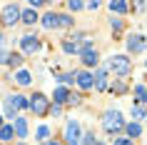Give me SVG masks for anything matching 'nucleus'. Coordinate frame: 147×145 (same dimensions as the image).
Returning <instances> with one entry per match:
<instances>
[{"instance_id": "nucleus-1", "label": "nucleus", "mask_w": 147, "mask_h": 145, "mask_svg": "<svg viewBox=\"0 0 147 145\" xmlns=\"http://www.w3.org/2000/svg\"><path fill=\"white\" fill-rule=\"evenodd\" d=\"M102 128L107 130L110 135H115V133L125 130V120H122V115L117 113V110H110V113H105V118H102Z\"/></svg>"}, {"instance_id": "nucleus-2", "label": "nucleus", "mask_w": 147, "mask_h": 145, "mask_svg": "<svg viewBox=\"0 0 147 145\" xmlns=\"http://www.w3.org/2000/svg\"><path fill=\"white\" fill-rule=\"evenodd\" d=\"M110 70H112L115 75L125 78L132 70V63H130V58H125V55H112V58H110Z\"/></svg>"}, {"instance_id": "nucleus-3", "label": "nucleus", "mask_w": 147, "mask_h": 145, "mask_svg": "<svg viewBox=\"0 0 147 145\" xmlns=\"http://www.w3.org/2000/svg\"><path fill=\"white\" fill-rule=\"evenodd\" d=\"M30 110L35 115H47V98L45 95H40V93H35L30 100Z\"/></svg>"}, {"instance_id": "nucleus-4", "label": "nucleus", "mask_w": 147, "mask_h": 145, "mask_svg": "<svg viewBox=\"0 0 147 145\" xmlns=\"http://www.w3.org/2000/svg\"><path fill=\"white\" fill-rule=\"evenodd\" d=\"M65 140H67V145H78V140H80V123L78 120L67 123V128H65Z\"/></svg>"}, {"instance_id": "nucleus-5", "label": "nucleus", "mask_w": 147, "mask_h": 145, "mask_svg": "<svg viewBox=\"0 0 147 145\" xmlns=\"http://www.w3.org/2000/svg\"><path fill=\"white\" fill-rule=\"evenodd\" d=\"M20 15H23V13H20V8L10 3L8 8L3 10V18H0V23H8V25H13V23H18V20H20Z\"/></svg>"}, {"instance_id": "nucleus-6", "label": "nucleus", "mask_w": 147, "mask_h": 145, "mask_svg": "<svg viewBox=\"0 0 147 145\" xmlns=\"http://www.w3.org/2000/svg\"><path fill=\"white\" fill-rule=\"evenodd\" d=\"M97 60H100V55H97V50H95L92 45H90V40H85V48H82V63L85 65H97Z\"/></svg>"}, {"instance_id": "nucleus-7", "label": "nucleus", "mask_w": 147, "mask_h": 145, "mask_svg": "<svg viewBox=\"0 0 147 145\" xmlns=\"http://www.w3.org/2000/svg\"><path fill=\"white\" fill-rule=\"evenodd\" d=\"M147 48V38H142V35H130L127 38V50L130 53H142Z\"/></svg>"}, {"instance_id": "nucleus-8", "label": "nucleus", "mask_w": 147, "mask_h": 145, "mask_svg": "<svg viewBox=\"0 0 147 145\" xmlns=\"http://www.w3.org/2000/svg\"><path fill=\"white\" fill-rule=\"evenodd\" d=\"M20 45H23L25 53H35V50L40 48V43H38L35 35H23V38H20Z\"/></svg>"}, {"instance_id": "nucleus-9", "label": "nucleus", "mask_w": 147, "mask_h": 145, "mask_svg": "<svg viewBox=\"0 0 147 145\" xmlns=\"http://www.w3.org/2000/svg\"><path fill=\"white\" fill-rule=\"evenodd\" d=\"M125 133H127V138H130V140H135V138L142 135V125L132 120V123H127V125H125Z\"/></svg>"}, {"instance_id": "nucleus-10", "label": "nucleus", "mask_w": 147, "mask_h": 145, "mask_svg": "<svg viewBox=\"0 0 147 145\" xmlns=\"http://www.w3.org/2000/svg\"><path fill=\"white\" fill-rule=\"evenodd\" d=\"M13 133H18V138L23 140L28 135V120L25 118H15V125H13Z\"/></svg>"}, {"instance_id": "nucleus-11", "label": "nucleus", "mask_w": 147, "mask_h": 145, "mask_svg": "<svg viewBox=\"0 0 147 145\" xmlns=\"http://www.w3.org/2000/svg\"><path fill=\"white\" fill-rule=\"evenodd\" d=\"M78 85L82 88V90H90V88L95 85V78L90 75V73H80L78 75Z\"/></svg>"}, {"instance_id": "nucleus-12", "label": "nucleus", "mask_w": 147, "mask_h": 145, "mask_svg": "<svg viewBox=\"0 0 147 145\" xmlns=\"http://www.w3.org/2000/svg\"><path fill=\"white\" fill-rule=\"evenodd\" d=\"M13 105H15V110H25V108H30V100H25V95H13Z\"/></svg>"}, {"instance_id": "nucleus-13", "label": "nucleus", "mask_w": 147, "mask_h": 145, "mask_svg": "<svg viewBox=\"0 0 147 145\" xmlns=\"http://www.w3.org/2000/svg\"><path fill=\"white\" fill-rule=\"evenodd\" d=\"M53 98H55V103H65V100L70 98V93H67V88H55V93H53Z\"/></svg>"}, {"instance_id": "nucleus-14", "label": "nucleus", "mask_w": 147, "mask_h": 145, "mask_svg": "<svg viewBox=\"0 0 147 145\" xmlns=\"http://www.w3.org/2000/svg\"><path fill=\"white\" fill-rule=\"evenodd\" d=\"M42 25H45L47 30H53V28H57V15H55V13H47V15L42 18Z\"/></svg>"}, {"instance_id": "nucleus-15", "label": "nucleus", "mask_w": 147, "mask_h": 145, "mask_svg": "<svg viewBox=\"0 0 147 145\" xmlns=\"http://www.w3.org/2000/svg\"><path fill=\"white\" fill-rule=\"evenodd\" d=\"M20 18H23V23H25V25H35V20H38L35 10H25V13H23Z\"/></svg>"}, {"instance_id": "nucleus-16", "label": "nucleus", "mask_w": 147, "mask_h": 145, "mask_svg": "<svg viewBox=\"0 0 147 145\" xmlns=\"http://www.w3.org/2000/svg\"><path fill=\"white\" fill-rule=\"evenodd\" d=\"M15 80H18V85H30V73L28 70H20L15 75Z\"/></svg>"}, {"instance_id": "nucleus-17", "label": "nucleus", "mask_w": 147, "mask_h": 145, "mask_svg": "<svg viewBox=\"0 0 147 145\" xmlns=\"http://www.w3.org/2000/svg\"><path fill=\"white\" fill-rule=\"evenodd\" d=\"M135 95H137L140 103H147V88L145 85H135Z\"/></svg>"}, {"instance_id": "nucleus-18", "label": "nucleus", "mask_w": 147, "mask_h": 145, "mask_svg": "<svg viewBox=\"0 0 147 145\" xmlns=\"http://www.w3.org/2000/svg\"><path fill=\"white\" fill-rule=\"evenodd\" d=\"M110 10L122 15V13H127V3H110Z\"/></svg>"}, {"instance_id": "nucleus-19", "label": "nucleus", "mask_w": 147, "mask_h": 145, "mask_svg": "<svg viewBox=\"0 0 147 145\" xmlns=\"http://www.w3.org/2000/svg\"><path fill=\"white\" fill-rule=\"evenodd\" d=\"M132 118H135V123L142 120V118H145V108L142 105H132Z\"/></svg>"}, {"instance_id": "nucleus-20", "label": "nucleus", "mask_w": 147, "mask_h": 145, "mask_svg": "<svg viewBox=\"0 0 147 145\" xmlns=\"http://www.w3.org/2000/svg\"><path fill=\"white\" fill-rule=\"evenodd\" d=\"M13 135H15V133H13L10 125H3V128H0V140H10Z\"/></svg>"}, {"instance_id": "nucleus-21", "label": "nucleus", "mask_w": 147, "mask_h": 145, "mask_svg": "<svg viewBox=\"0 0 147 145\" xmlns=\"http://www.w3.org/2000/svg\"><path fill=\"white\" fill-rule=\"evenodd\" d=\"M62 48H65V53H82V48H80L78 43H70V40H67Z\"/></svg>"}, {"instance_id": "nucleus-22", "label": "nucleus", "mask_w": 147, "mask_h": 145, "mask_svg": "<svg viewBox=\"0 0 147 145\" xmlns=\"http://www.w3.org/2000/svg\"><path fill=\"white\" fill-rule=\"evenodd\" d=\"M38 138L40 140H47V138H50V128H47V125H40L38 128Z\"/></svg>"}, {"instance_id": "nucleus-23", "label": "nucleus", "mask_w": 147, "mask_h": 145, "mask_svg": "<svg viewBox=\"0 0 147 145\" xmlns=\"http://www.w3.org/2000/svg\"><path fill=\"white\" fill-rule=\"evenodd\" d=\"M57 25L67 28V25H72V18H70V15H57Z\"/></svg>"}, {"instance_id": "nucleus-24", "label": "nucleus", "mask_w": 147, "mask_h": 145, "mask_svg": "<svg viewBox=\"0 0 147 145\" xmlns=\"http://www.w3.org/2000/svg\"><path fill=\"white\" fill-rule=\"evenodd\" d=\"M57 80H60V83H75V80H78V75H75V73H65V75L57 78Z\"/></svg>"}, {"instance_id": "nucleus-25", "label": "nucleus", "mask_w": 147, "mask_h": 145, "mask_svg": "<svg viewBox=\"0 0 147 145\" xmlns=\"http://www.w3.org/2000/svg\"><path fill=\"white\" fill-rule=\"evenodd\" d=\"M8 63H10V65H13V68H18V65H20V63H23V58H20V55H8Z\"/></svg>"}, {"instance_id": "nucleus-26", "label": "nucleus", "mask_w": 147, "mask_h": 145, "mask_svg": "<svg viewBox=\"0 0 147 145\" xmlns=\"http://www.w3.org/2000/svg\"><path fill=\"white\" fill-rule=\"evenodd\" d=\"M82 143H85V145H100L97 140H95V135H92V133H87V135H82Z\"/></svg>"}, {"instance_id": "nucleus-27", "label": "nucleus", "mask_w": 147, "mask_h": 145, "mask_svg": "<svg viewBox=\"0 0 147 145\" xmlns=\"http://www.w3.org/2000/svg\"><path fill=\"white\" fill-rule=\"evenodd\" d=\"M67 8H70V10H82V8H85V3H78V0H70V3H67Z\"/></svg>"}, {"instance_id": "nucleus-28", "label": "nucleus", "mask_w": 147, "mask_h": 145, "mask_svg": "<svg viewBox=\"0 0 147 145\" xmlns=\"http://www.w3.org/2000/svg\"><path fill=\"white\" fill-rule=\"evenodd\" d=\"M65 103H67V105H78V103H80V95L75 93V95H70V98L65 100Z\"/></svg>"}, {"instance_id": "nucleus-29", "label": "nucleus", "mask_w": 147, "mask_h": 145, "mask_svg": "<svg viewBox=\"0 0 147 145\" xmlns=\"http://www.w3.org/2000/svg\"><path fill=\"white\" fill-rule=\"evenodd\" d=\"M115 145H132L130 138H115Z\"/></svg>"}, {"instance_id": "nucleus-30", "label": "nucleus", "mask_w": 147, "mask_h": 145, "mask_svg": "<svg viewBox=\"0 0 147 145\" xmlns=\"http://www.w3.org/2000/svg\"><path fill=\"white\" fill-rule=\"evenodd\" d=\"M112 28H115V30H122V20H115V18H112Z\"/></svg>"}, {"instance_id": "nucleus-31", "label": "nucleus", "mask_w": 147, "mask_h": 145, "mask_svg": "<svg viewBox=\"0 0 147 145\" xmlns=\"http://www.w3.org/2000/svg\"><path fill=\"white\" fill-rule=\"evenodd\" d=\"M47 145H60V143H55V140H53V143H47Z\"/></svg>"}, {"instance_id": "nucleus-32", "label": "nucleus", "mask_w": 147, "mask_h": 145, "mask_svg": "<svg viewBox=\"0 0 147 145\" xmlns=\"http://www.w3.org/2000/svg\"><path fill=\"white\" fill-rule=\"evenodd\" d=\"M0 45H3V35H0Z\"/></svg>"}, {"instance_id": "nucleus-33", "label": "nucleus", "mask_w": 147, "mask_h": 145, "mask_svg": "<svg viewBox=\"0 0 147 145\" xmlns=\"http://www.w3.org/2000/svg\"><path fill=\"white\" fill-rule=\"evenodd\" d=\"M0 128H3V118H0Z\"/></svg>"}]
</instances>
